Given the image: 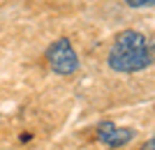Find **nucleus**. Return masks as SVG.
Returning <instances> with one entry per match:
<instances>
[{
  "instance_id": "1",
  "label": "nucleus",
  "mask_w": 155,
  "mask_h": 150,
  "mask_svg": "<svg viewBox=\"0 0 155 150\" xmlns=\"http://www.w3.org/2000/svg\"><path fill=\"white\" fill-rule=\"evenodd\" d=\"M153 51L146 35L139 30H120L107 53V65L116 74H137L153 65Z\"/></svg>"
},
{
  "instance_id": "2",
  "label": "nucleus",
  "mask_w": 155,
  "mask_h": 150,
  "mask_svg": "<svg viewBox=\"0 0 155 150\" xmlns=\"http://www.w3.org/2000/svg\"><path fill=\"white\" fill-rule=\"evenodd\" d=\"M46 65L58 76H72L79 72V56L72 46L70 37H58L46 49Z\"/></svg>"
},
{
  "instance_id": "3",
  "label": "nucleus",
  "mask_w": 155,
  "mask_h": 150,
  "mask_svg": "<svg viewBox=\"0 0 155 150\" xmlns=\"http://www.w3.org/2000/svg\"><path fill=\"white\" fill-rule=\"evenodd\" d=\"M95 136L102 145L116 150V148H125V145L134 139V129L120 127V125H116L114 120H102L95 129Z\"/></svg>"
},
{
  "instance_id": "4",
  "label": "nucleus",
  "mask_w": 155,
  "mask_h": 150,
  "mask_svg": "<svg viewBox=\"0 0 155 150\" xmlns=\"http://www.w3.org/2000/svg\"><path fill=\"white\" fill-rule=\"evenodd\" d=\"M125 5L132 9H146V7H155V0H125Z\"/></svg>"
},
{
  "instance_id": "5",
  "label": "nucleus",
  "mask_w": 155,
  "mask_h": 150,
  "mask_svg": "<svg viewBox=\"0 0 155 150\" xmlns=\"http://www.w3.org/2000/svg\"><path fill=\"white\" fill-rule=\"evenodd\" d=\"M139 150H155V134L148 139V141H143V145H141Z\"/></svg>"
},
{
  "instance_id": "6",
  "label": "nucleus",
  "mask_w": 155,
  "mask_h": 150,
  "mask_svg": "<svg viewBox=\"0 0 155 150\" xmlns=\"http://www.w3.org/2000/svg\"><path fill=\"white\" fill-rule=\"evenodd\" d=\"M0 123H2V118H0Z\"/></svg>"
}]
</instances>
